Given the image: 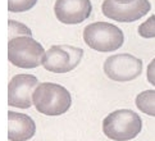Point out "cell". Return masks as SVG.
Listing matches in <instances>:
<instances>
[{"label":"cell","instance_id":"cell-1","mask_svg":"<svg viewBox=\"0 0 155 141\" xmlns=\"http://www.w3.org/2000/svg\"><path fill=\"white\" fill-rule=\"evenodd\" d=\"M32 105L45 116H62L72 105V96L67 89L54 82L38 83L32 94Z\"/></svg>","mask_w":155,"mask_h":141},{"label":"cell","instance_id":"cell-2","mask_svg":"<svg viewBox=\"0 0 155 141\" xmlns=\"http://www.w3.org/2000/svg\"><path fill=\"white\" fill-rule=\"evenodd\" d=\"M142 129V121L136 112L118 109L108 114L103 121V132L113 141H130Z\"/></svg>","mask_w":155,"mask_h":141},{"label":"cell","instance_id":"cell-3","mask_svg":"<svg viewBox=\"0 0 155 141\" xmlns=\"http://www.w3.org/2000/svg\"><path fill=\"white\" fill-rule=\"evenodd\" d=\"M82 36L88 48L100 53L118 50L124 42L123 31L108 22H95L86 26Z\"/></svg>","mask_w":155,"mask_h":141},{"label":"cell","instance_id":"cell-4","mask_svg":"<svg viewBox=\"0 0 155 141\" xmlns=\"http://www.w3.org/2000/svg\"><path fill=\"white\" fill-rule=\"evenodd\" d=\"M44 54L42 45L32 36H19L8 41V60L18 68H37L41 65Z\"/></svg>","mask_w":155,"mask_h":141},{"label":"cell","instance_id":"cell-5","mask_svg":"<svg viewBox=\"0 0 155 141\" xmlns=\"http://www.w3.org/2000/svg\"><path fill=\"white\" fill-rule=\"evenodd\" d=\"M151 9L149 0H104L101 12L109 19L131 23L145 17Z\"/></svg>","mask_w":155,"mask_h":141},{"label":"cell","instance_id":"cell-6","mask_svg":"<svg viewBox=\"0 0 155 141\" xmlns=\"http://www.w3.org/2000/svg\"><path fill=\"white\" fill-rule=\"evenodd\" d=\"M84 50L71 45H53L45 50L41 65L53 73H67L80 64Z\"/></svg>","mask_w":155,"mask_h":141},{"label":"cell","instance_id":"cell-7","mask_svg":"<svg viewBox=\"0 0 155 141\" xmlns=\"http://www.w3.org/2000/svg\"><path fill=\"white\" fill-rule=\"evenodd\" d=\"M142 60L132 54H115L104 62V73L115 82H128L142 72Z\"/></svg>","mask_w":155,"mask_h":141},{"label":"cell","instance_id":"cell-8","mask_svg":"<svg viewBox=\"0 0 155 141\" xmlns=\"http://www.w3.org/2000/svg\"><path fill=\"white\" fill-rule=\"evenodd\" d=\"M40 83L34 75L19 73L12 77L8 83V105L18 109L32 106V94Z\"/></svg>","mask_w":155,"mask_h":141},{"label":"cell","instance_id":"cell-9","mask_svg":"<svg viewBox=\"0 0 155 141\" xmlns=\"http://www.w3.org/2000/svg\"><path fill=\"white\" fill-rule=\"evenodd\" d=\"M92 4L90 0H57L54 13L64 25H78L90 17Z\"/></svg>","mask_w":155,"mask_h":141},{"label":"cell","instance_id":"cell-10","mask_svg":"<svg viewBox=\"0 0 155 141\" xmlns=\"http://www.w3.org/2000/svg\"><path fill=\"white\" fill-rule=\"evenodd\" d=\"M36 133V123L34 119L18 112H8V140L28 141Z\"/></svg>","mask_w":155,"mask_h":141},{"label":"cell","instance_id":"cell-11","mask_svg":"<svg viewBox=\"0 0 155 141\" xmlns=\"http://www.w3.org/2000/svg\"><path fill=\"white\" fill-rule=\"evenodd\" d=\"M135 103L140 112L150 117H155V90H146L140 92L136 96Z\"/></svg>","mask_w":155,"mask_h":141},{"label":"cell","instance_id":"cell-12","mask_svg":"<svg viewBox=\"0 0 155 141\" xmlns=\"http://www.w3.org/2000/svg\"><path fill=\"white\" fill-rule=\"evenodd\" d=\"M19 36H32V31L30 30V27H27L26 25L21 23V22L9 19L8 21V41Z\"/></svg>","mask_w":155,"mask_h":141},{"label":"cell","instance_id":"cell-13","mask_svg":"<svg viewBox=\"0 0 155 141\" xmlns=\"http://www.w3.org/2000/svg\"><path fill=\"white\" fill-rule=\"evenodd\" d=\"M37 0H8V10L10 13L28 12L36 5Z\"/></svg>","mask_w":155,"mask_h":141},{"label":"cell","instance_id":"cell-14","mask_svg":"<svg viewBox=\"0 0 155 141\" xmlns=\"http://www.w3.org/2000/svg\"><path fill=\"white\" fill-rule=\"evenodd\" d=\"M137 32L143 39H154L155 37V14L150 15L143 23L138 26Z\"/></svg>","mask_w":155,"mask_h":141},{"label":"cell","instance_id":"cell-15","mask_svg":"<svg viewBox=\"0 0 155 141\" xmlns=\"http://www.w3.org/2000/svg\"><path fill=\"white\" fill-rule=\"evenodd\" d=\"M146 78L149 83H151L153 86H155V58L149 63L147 69H146Z\"/></svg>","mask_w":155,"mask_h":141}]
</instances>
